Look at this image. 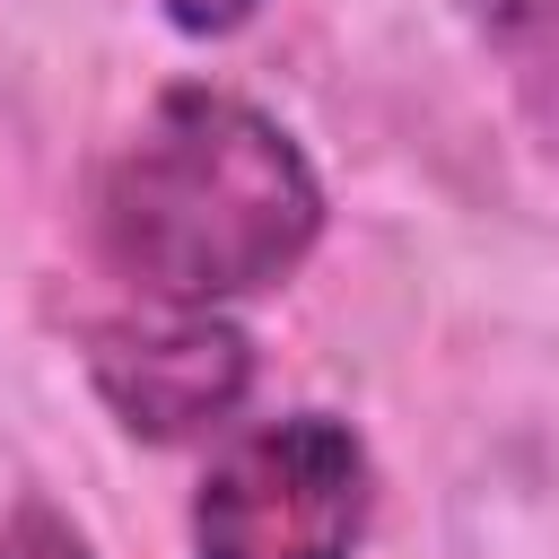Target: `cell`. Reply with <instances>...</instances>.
Wrapping results in <instances>:
<instances>
[{
  "mask_svg": "<svg viewBox=\"0 0 559 559\" xmlns=\"http://www.w3.org/2000/svg\"><path fill=\"white\" fill-rule=\"evenodd\" d=\"M0 559H96V550H87V533H79L61 507L26 498V507L0 515Z\"/></svg>",
  "mask_w": 559,
  "mask_h": 559,
  "instance_id": "obj_5",
  "label": "cell"
},
{
  "mask_svg": "<svg viewBox=\"0 0 559 559\" xmlns=\"http://www.w3.org/2000/svg\"><path fill=\"white\" fill-rule=\"evenodd\" d=\"M480 61L498 70L507 105L542 148H559V0H454Z\"/></svg>",
  "mask_w": 559,
  "mask_h": 559,
  "instance_id": "obj_4",
  "label": "cell"
},
{
  "mask_svg": "<svg viewBox=\"0 0 559 559\" xmlns=\"http://www.w3.org/2000/svg\"><path fill=\"white\" fill-rule=\"evenodd\" d=\"M87 384L131 437L183 445V437H210L245 411L253 341L218 306H166L157 297V314H114L87 332Z\"/></svg>",
  "mask_w": 559,
  "mask_h": 559,
  "instance_id": "obj_3",
  "label": "cell"
},
{
  "mask_svg": "<svg viewBox=\"0 0 559 559\" xmlns=\"http://www.w3.org/2000/svg\"><path fill=\"white\" fill-rule=\"evenodd\" d=\"M376 463L349 419L280 411L218 445L192 489V550L201 559H349L367 542Z\"/></svg>",
  "mask_w": 559,
  "mask_h": 559,
  "instance_id": "obj_2",
  "label": "cell"
},
{
  "mask_svg": "<svg viewBox=\"0 0 559 559\" xmlns=\"http://www.w3.org/2000/svg\"><path fill=\"white\" fill-rule=\"evenodd\" d=\"M157 9H166L183 35H236V26H245L262 0H157Z\"/></svg>",
  "mask_w": 559,
  "mask_h": 559,
  "instance_id": "obj_6",
  "label": "cell"
},
{
  "mask_svg": "<svg viewBox=\"0 0 559 559\" xmlns=\"http://www.w3.org/2000/svg\"><path fill=\"white\" fill-rule=\"evenodd\" d=\"M105 253L166 306L280 288L323 236L306 148L236 87H166L96 175Z\"/></svg>",
  "mask_w": 559,
  "mask_h": 559,
  "instance_id": "obj_1",
  "label": "cell"
}]
</instances>
